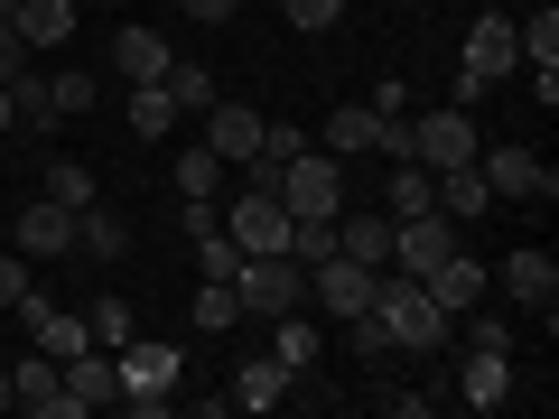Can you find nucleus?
Instances as JSON below:
<instances>
[{"label": "nucleus", "mask_w": 559, "mask_h": 419, "mask_svg": "<svg viewBox=\"0 0 559 419\" xmlns=\"http://www.w3.org/2000/svg\"><path fill=\"white\" fill-rule=\"evenodd\" d=\"M373 326H382V345H392V355H439V345L457 336V318H448L419 279H401V271L373 279Z\"/></svg>", "instance_id": "obj_1"}, {"label": "nucleus", "mask_w": 559, "mask_h": 419, "mask_svg": "<svg viewBox=\"0 0 559 419\" xmlns=\"http://www.w3.org/2000/svg\"><path fill=\"white\" fill-rule=\"evenodd\" d=\"M112 363H121V392H112V400H121V410H140V419H159V410H168V392H178V373H187L178 345H140V336L121 345Z\"/></svg>", "instance_id": "obj_2"}, {"label": "nucleus", "mask_w": 559, "mask_h": 419, "mask_svg": "<svg viewBox=\"0 0 559 419\" xmlns=\"http://www.w3.org/2000/svg\"><path fill=\"white\" fill-rule=\"evenodd\" d=\"M234 299H242V318H280V308H308V271H299L289 252H242Z\"/></svg>", "instance_id": "obj_3"}, {"label": "nucleus", "mask_w": 559, "mask_h": 419, "mask_svg": "<svg viewBox=\"0 0 559 419\" xmlns=\"http://www.w3.org/2000/svg\"><path fill=\"white\" fill-rule=\"evenodd\" d=\"M280 205H289V224H336L345 215V168L299 149V159L280 168Z\"/></svg>", "instance_id": "obj_4"}, {"label": "nucleus", "mask_w": 559, "mask_h": 419, "mask_svg": "<svg viewBox=\"0 0 559 419\" xmlns=\"http://www.w3.org/2000/svg\"><path fill=\"white\" fill-rule=\"evenodd\" d=\"M457 252H466V224H448L439 205H429V215H392V271L401 279H429L439 261H457Z\"/></svg>", "instance_id": "obj_5"}, {"label": "nucleus", "mask_w": 559, "mask_h": 419, "mask_svg": "<svg viewBox=\"0 0 559 419\" xmlns=\"http://www.w3.org/2000/svg\"><path fill=\"white\" fill-rule=\"evenodd\" d=\"M503 75H522V47H513V20H503V10H485V20L466 28V57H457V94L476 103L485 84H503Z\"/></svg>", "instance_id": "obj_6"}, {"label": "nucleus", "mask_w": 559, "mask_h": 419, "mask_svg": "<svg viewBox=\"0 0 559 419\" xmlns=\"http://www.w3.org/2000/svg\"><path fill=\"white\" fill-rule=\"evenodd\" d=\"M411 159L419 168H466V159H476V121H466V103H439V112L411 121Z\"/></svg>", "instance_id": "obj_7"}, {"label": "nucleus", "mask_w": 559, "mask_h": 419, "mask_svg": "<svg viewBox=\"0 0 559 419\" xmlns=\"http://www.w3.org/2000/svg\"><path fill=\"white\" fill-rule=\"evenodd\" d=\"M10 400H20L28 419H94L75 392H66V363H57V355H28L20 373H10Z\"/></svg>", "instance_id": "obj_8"}, {"label": "nucleus", "mask_w": 559, "mask_h": 419, "mask_svg": "<svg viewBox=\"0 0 559 419\" xmlns=\"http://www.w3.org/2000/svg\"><path fill=\"white\" fill-rule=\"evenodd\" d=\"M224 234H234L242 252H289V205H280L271 187H242V196L224 205Z\"/></svg>", "instance_id": "obj_9"}, {"label": "nucleus", "mask_w": 559, "mask_h": 419, "mask_svg": "<svg viewBox=\"0 0 559 419\" xmlns=\"http://www.w3.org/2000/svg\"><path fill=\"white\" fill-rule=\"evenodd\" d=\"M495 279H503V299H513V308H532V318H550V308H559V261L540 252V242H513Z\"/></svg>", "instance_id": "obj_10"}, {"label": "nucleus", "mask_w": 559, "mask_h": 419, "mask_svg": "<svg viewBox=\"0 0 559 419\" xmlns=\"http://www.w3.org/2000/svg\"><path fill=\"white\" fill-rule=\"evenodd\" d=\"M476 168H485V187H495V205L503 196H522V205H550L559 196V168H540L532 149H476Z\"/></svg>", "instance_id": "obj_11"}, {"label": "nucleus", "mask_w": 559, "mask_h": 419, "mask_svg": "<svg viewBox=\"0 0 559 419\" xmlns=\"http://www.w3.org/2000/svg\"><path fill=\"white\" fill-rule=\"evenodd\" d=\"M373 279H382V271H364V261L326 252L318 271H308V299H318L326 318H364V308H373Z\"/></svg>", "instance_id": "obj_12"}, {"label": "nucleus", "mask_w": 559, "mask_h": 419, "mask_svg": "<svg viewBox=\"0 0 559 419\" xmlns=\"http://www.w3.org/2000/svg\"><path fill=\"white\" fill-rule=\"evenodd\" d=\"M10 252H28V261H57V252H75V205H57V196L20 205V234H10Z\"/></svg>", "instance_id": "obj_13"}, {"label": "nucleus", "mask_w": 559, "mask_h": 419, "mask_svg": "<svg viewBox=\"0 0 559 419\" xmlns=\"http://www.w3.org/2000/svg\"><path fill=\"white\" fill-rule=\"evenodd\" d=\"M205 149H215V159L224 168H242V159H252V149H261V112H252V103H205Z\"/></svg>", "instance_id": "obj_14"}, {"label": "nucleus", "mask_w": 559, "mask_h": 419, "mask_svg": "<svg viewBox=\"0 0 559 419\" xmlns=\"http://www.w3.org/2000/svg\"><path fill=\"white\" fill-rule=\"evenodd\" d=\"M10 318H28V345H38V355H84V345H94V326H84V318H66V308H47L38 299V289H28V299L20 308H10Z\"/></svg>", "instance_id": "obj_15"}, {"label": "nucleus", "mask_w": 559, "mask_h": 419, "mask_svg": "<svg viewBox=\"0 0 559 419\" xmlns=\"http://www.w3.org/2000/svg\"><path fill=\"white\" fill-rule=\"evenodd\" d=\"M326 159H382V112L373 103H336L326 112Z\"/></svg>", "instance_id": "obj_16"}, {"label": "nucleus", "mask_w": 559, "mask_h": 419, "mask_svg": "<svg viewBox=\"0 0 559 419\" xmlns=\"http://www.w3.org/2000/svg\"><path fill=\"white\" fill-rule=\"evenodd\" d=\"M419 289H429V299H439V308H448V318H457V308H476V299H485V289H495V271H485V261H476V252H457V261H439V271L419 279Z\"/></svg>", "instance_id": "obj_17"}, {"label": "nucleus", "mask_w": 559, "mask_h": 419, "mask_svg": "<svg viewBox=\"0 0 559 419\" xmlns=\"http://www.w3.org/2000/svg\"><path fill=\"white\" fill-rule=\"evenodd\" d=\"M112 75L121 84H159L168 75V38H159V28H121V38H112Z\"/></svg>", "instance_id": "obj_18"}, {"label": "nucleus", "mask_w": 559, "mask_h": 419, "mask_svg": "<svg viewBox=\"0 0 559 419\" xmlns=\"http://www.w3.org/2000/svg\"><path fill=\"white\" fill-rule=\"evenodd\" d=\"M336 252L364 271H392V215H336Z\"/></svg>", "instance_id": "obj_19"}, {"label": "nucleus", "mask_w": 559, "mask_h": 419, "mask_svg": "<svg viewBox=\"0 0 559 419\" xmlns=\"http://www.w3.org/2000/svg\"><path fill=\"white\" fill-rule=\"evenodd\" d=\"M10 131H28V140H47L57 131V94H47V75H10Z\"/></svg>", "instance_id": "obj_20"}, {"label": "nucleus", "mask_w": 559, "mask_h": 419, "mask_svg": "<svg viewBox=\"0 0 559 419\" xmlns=\"http://www.w3.org/2000/svg\"><path fill=\"white\" fill-rule=\"evenodd\" d=\"M66 392H75L84 410H103V400L121 392V363L103 355V345H84V355H66Z\"/></svg>", "instance_id": "obj_21"}, {"label": "nucleus", "mask_w": 559, "mask_h": 419, "mask_svg": "<svg viewBox=\"0 0 559 419\" xmlns=\"http://www.w3.org/2000/svg\"><path fill=\"white\" fill-rule=\"evenodd\" d=\"M289 382H299L289 363L261 355V363H242V373H234V392H224V400H242V410H280V400H289Z\"/></svg>", "instance_id": "obj_22"}, {"label": "nucleus", "mask_w": 559, "mask_h": 419, "mask_svg": "<svg viewBox=\"0 0 559 419\" xmlns=\"http://www.w3.org/2000/svg\"><path fill=\"white\" fill-rule=\"evenodd\" d=\"M457 400H466V410H503V400H513V363H503V355H466Z\"/></svg>", "instance_id": "obj_23"}, {"label": "nucleus", "mask_w": 559, "mask_h": 419, "mask_svg": "<svg viewBox=\"0 0 559 419\" xmlns=\"http://www.w3.org/2000/svg\"><path fill=\"white\" fill-rule=\"evenodd\" d=\"M485 205H495V187H485L476 159H466V168H439V215H448V224H476Z\"/></svg>", "instance_id": "obj_24"}, {"label": "nucleus", "mask_w": 559, "mask_h": 419, "mask_svg": "<svg viewBox=\"0 0 559 419\" xmlns=\"http://www.w3.org/2000/svg\"><path fill=\"white\" fill-rule=\"evenodd\" d=\"M75 252H84V261H121V252H131V224H121L112 205L94 196V205L75 215Z\"/></svg>", "instance_id": "obj_25"}, {"label": "nucleus", "mask_w": 559, "mask_h": 419, "mask_svg": "<svg viewBox=\"0 0 559 419\" xmlns=\"http://www.w3.org/2000/svg\"><path fill=\"white\" fill-rule=\"evenodd\" d=\"M10 28H20L28 47H57V38H75V0H20Z\"/></svg>", "instance_id": "obj_26"}, {"label": "nucleus", "mask_w": 559, "mask_h": 419, "mask_svg": "<svg viewBox=\"0 0 559 419\" xmlns=\"http://www.w3.org/2000/svg\"><path fill=\"white\" fill-rule=\"evenodd\" d=\"M271 355L289 363V373H318V326H308L299 308H280V318H271Z\"/></svg>", "instance_id": "obj_27"}, {"label": "nucleus", "mask_w": 559, "mask_h": 419, "mask_svg": "<svg viewBox=\"0 0 559 419\" xmlns=\"http://www.w3.org/2000/svg\"><path fill=\"white\" fill-rule=\"evenodd\" d=\"M429 205H439V168L392 159V205H382V215H429Z\"/></svg>", "instance_id": "obj_28"}, {"label": "nucleus", "mask_w": 559, "mask_h": 419, "mask_svg": "<svg viewBox=\"0 0 559 419\" xmlns=\"http://www.w3.org/2000/svg\"><path fill=\"white\" fill-rule=\"evenodd\" d=\"M168 121H178L168 84H131V140H168Z\"/></svg>", "instance_id": "obj_29"}, {"label": "nucleus", "mask_w": 559, "mask_h": 419, "mask_svg": "<svg viewBox=\"0 0 559 419\" xmlns=\"http://www.w3.org/2000/svg\"><path fill=\"white\" fill-rule=\"evenodd\" d=\"M168 103H178V112H205V103H215V75H205V65H187V57H168Z\"/></svg>", "instance_id": "obj_30"}, {"label": "nucleus", "mask_w": 559, "mask_h": 419, "mask_svg": "<svg viewBox=\"0 0 559 419\" xmlns=\"http://www.w3.org/2000/svg\"><path fill=\"white\" fill-rule=\"evenodd\" d=\"M197 326H205V336L242 326V299H234V279H205V289H197Z\"/></svg>", "instance_id": "obj_31"}, {"label": "nucleus", "mask_w": 559, "mask_h": 419, "mask_svg": "<svg viewBox=\"0 0 559 419\" xmlns=\"http://www.w3.org/2000/svg\"><path fill=\"white\" fill-rule=\"evenodd\" d=\"M215 187H224L215 149H205V140H197V149H178V196H215Z\"/></svg>", "instance_id": "obj_32"}, {"label": "nucleus", "mask_w": 559, "mask_h": 419, "mask_svg": "<svg viewBox=\"0 0 559 419\" xmlns=\"http://www.w3.org/2000/svg\"><path fill=\"white\" fill-rule=\"evenodd\" d=\"M47 196L84 215V205H94V168H84V159H47Z\"/></svg>", "instance_id": "obj_33"}, {"label": "nucleus", "mask_w": 559, "mask_h": 419, "mask_svg": "<svg viewBox=\"0 0 559 419\" xmlns=\"http://www.w3.org/2000/svg\"><path fill=\"white\" fill-rule=\"evenodd\" d=\"M84 326H94L103 355H121V345H131V299H94V308H84Z\"/></svg>", "instance_id": "obj_34"}, {"label": "nucleus", "mask_w": 559, "mask_h": 419, "mask_svg": "<svg viewBox=\"0 0 559 419\" xmlns=\"http://www.w3.org/2000/svg\"><path fill=\"white\" fill-rule=\"evenodd\" d=\"M280 20L299 28V38H326V28L345 20V0H280Z\"/></svg>", "instance_id": "obj_35"}, {"label": "nucleus", "mask_w": 559, "mask_h": 419, "mask_svg": "<svg viewBox=\"0 0 559 419\" xmlns=\"http://www.w3.org/2000/svg\"><path fill=\"white\" fill-rule=\"evenodd\" d=\"M197 271H205V279H234V271H242V242L224 234V224H215V234H197Z\"/></svg>", "instance_id": "obj_36"}, {"label": "nucleus", "mask_w": 559, "mask_h": 419, "mask_svg": "<svg viewBox=\"0 0 559 419\" xmlns=\"http://www.w3.org/2000/svg\"><path fill=\"white\" fill-rule=\"evenodd\" d=\"M466 318V355H513V318H476V308H457Z\"/></svg>", "instance_id": "obj_37"}, {"label": "nucleus", "mask_w": 559, "mask_h": 419, "mask_svg": "<svg viewBox=\"0 0 559 419\" xmlns=\"http://www.w3.org/2000/svg\"><path fill=\"white\" fill-rule=\"evenodd\" d=\"M326 252H336V224H289V261H299V271H318Z\"/></svg>", "instance_id": "obj_38"}, {"label": "nucleus", "mask_w": 559, "mask_h": 419, "mask_svg": "<svg viewBox=\"0 0 559 419\" xmlns=\"http://www.w3.org/2000/svg\"><path fill=\"white\" fill-rule=\"evenodd\" d=\"M47 94H57V121L94 112V75H47Z\"/></svg>", "instance_id": "obj_39"}, {"label": "nucleus", "mask_w": 559, "mask_h": 419, "mask_svg": "<svg viewBox=\"0 0 559 419\" xmlns=\"http://www.w3.org/2000/svg\"><path fill=\"white\" fill-rule=\"evenodd\" d=\"M299 149H308L299 121H261V159H299Z\"/></svg>", "instance_id": "obj_40"}, {"label": "nucleus", "mask_w": 559, "mask_h": 419, "mask_svg": "<svg viewBox=\"0 0 559 419\" xmlns=\"http://www.w3.org/2000/svg\"><path fill=\"white\" fill-rule=\"evenodd\" d=\"M28 299V252H0V308Z\"/></svg>", "instance_id": "obj_41"}, {"label": "nucleus", "mask_w": 559, "mask_h": 419, "mask_svg": "<svg viewBox=\"0 0 559 419\" xmlns=\"http://www.w3.org/2000/svg\"><path fill=\"white\" fill-rule=\"evenodd\" d=\"M20 65H28V38H20V28H10V20H0V84L20 75Z\"/></svg>", "instance_id": "obj_42"}, {"label": "nucleus", "mask_w": 559, "mask_h": 419, "mask_svg": "<svg viewBox=\"0 0 559 419\" xmlns=\"http://www.w3.org/2000/svg\"><path fill=\"white\" fill-rule=\"evenodd\" d=\"M178 10H187V20H197V28H224V20H234V10H242V0H178Z\"/></svg>", "instance_id": "obj_43"}, {"label": "nucleus", "mask_w": 559, "mask_h": 419, "mask_svg": "<svg viewBox=\"0 0 559 419\" xmlns=\"http://www.w3.org/2000/svg\"><path fill=\"white\" fill-rule=\"evenodd\" d=\"M0 131H10V84H0Z\"/></svg>", "instance_id": "obj_44"}, {"label": "nucleus", "mask_w": 559, "mask_h": 419, "mask_svg": "<svg viewBox=\"0 0 559 419\" xmlns=\"http://www.w3.org/2000/svg\"><path fill=\"white\" fill-rule=\"evenodd\" d=\"M0 410H10V373H0Z\"/></svg>", "instance_id": "obj_45"}, {"label": "nucleus", "mask_w": 559, "mask_h": 419, "mask_svg": "<svg viewBox=\"0 0 559 419\" xmlns=\"http://www.w3.org/2000/svg\"><path fill=\"white\" fill-rule=\"evenodd\" d=\"M10 10H20V0H0V20H10Z\"/></svg>", "instance_id": "obj_46"}, {"label": "nucleus", "mask_w": 559, "mask_h": 419, "mask_svg": "<svg viewBox=\"0 0 559 419\" xmlns=\"http://www.w3.org/2000/svg\"><path fill=\"white\" fill-rule=\"evenodd\" d=\"M401 10H419V0H401Z\"/></svg>", "instance_id": "obj_47"}, {"label": "nucleus", "mask_w": 559, "mask_h": 419, "mask_svg": "<svg viewBox=\"0 0 559 419\" xmlns=\"http://www.w3.org/2000/svg\"><path fill=\"white\" fill-rule=\"evenodd\" d=\"M0 326H10V308H0Z\"/></svg>", "instance_id": "obj_48"}, {"label": "nucleus", "mask_w": 559, "mask_h": 419, "mask_svg": "<svg viewBox=\"0 0 559 419\" xmlns=\"http://www.w3.org/2000/svg\"><path fill=\"white\" fill-rule=\"evenodd\" d=\"M112 10H121V0H112Z\"/></svg>", "instance_id": "obj_49"}]
</instances>
